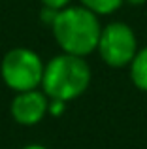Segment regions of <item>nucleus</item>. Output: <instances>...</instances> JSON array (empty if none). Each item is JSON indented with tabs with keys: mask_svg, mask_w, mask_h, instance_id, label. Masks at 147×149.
I'll list each match as a JSON object with an SVG mask.
<instances>
[{
	"mask_svg": "<svg viewBox=\"0 0 147 149\" xmlns=\"http://www.w3.org/2000/svg\"><path fill=\"white\" fill-rule=\"evenodd\" d=\"M49 26L62 53L77 55V57H87L94 53L102 34L100 15L81 4L59 10Z\"/></svg>",
	"mask_w": 147,
	"mask_h": 149,
	"instance_id": "f257e3e1",
	"label": "nucleus"
},
{
	"mask_svg": "<svg viewBox=\"0 0 147 149\" xmlns=\"http://www.w3.org/2000/svg\"><path fill=\"white\" fill-rule=\"evenodd\" d=\"M91 79L92 72L85 57L60 53L45 62L40 89L49 96V100L70 102L87 91Z\"/></svg>",
	"mask_w": 147,
	"mask_h": 149,
	"instance_id": "f03ea898",
	"label": "nucleus"
},
{
	"mask_svg": "<svg viewBox=\"0 0 147 149\" xmlns=\"http://www.w3.org/2000/svg\"><path fill=\"white\" fill-rule=\"evenodd\" d=\"M44 61L36 51L28 47H13L4 55L0 62V76L13 93L42 87Z\"/></svg>",
	"mask_w": 147,
	"mask_h": 149,
	"instance_id": "7ed1b4c3",
	"label": "nucleus"
},
{
	"mask_svg": "<svg viewBox=\"0 0 147 149\" xmlns=\"http://www.w3.org/2000/svg\"><path fill=\"white\" fill-rule=\"evenodd\" d=\"M138 38L130 25L123 21H113L102 26L96 51L100 58L111 68H125L132 62L138 53Z\"/></svg>",
	"mask_w": 147,
	"mask_h": 149,
	"instance_id": "20e7f679",
	"label": "nucleus"
},
{
	"mask_svg": "<svg viewBox=\"0 0 147 149\" xmlns=\"http://www.w3.org/2000/svg\"><path fill=\"white\" fill-rule=\"evenodd\" d=\"M49 96L42 89H30V91L15 93L10 106V113L15 123L23 127H34L42 123L44 117L49 113Z\"/></svg>",
	"mask_w": 147,
	"mask_h": 149,
	"instance_id": "39448f33",
	"label": "nucleus"
},
{
	"mask_svg": "<svg viewBox=\"0 0 147 149\" xmlns=\"http://www.w3.org/2000/svg\"><path fill=\"white\" fill-rule=\"evenodd\" d=\"M130 68V79L140 91L147 93V47L138 49L136 57L128 64Z\"/></svg>",
	"mask_w": 147,
	"mask_h": 149,
	"instance_id": "423d86ee",
	"label": "nucleus"
},
{
	"mask_svg": "<svg viewBox=\"0 0 147 149\" xmlns=\"http://www.w3.org/2000/svg\"><path fill=\"white\" fill-rule=\"evenodd\" d=\"M81 6L89 8L91 11H94L96 15H111L113 11H117L123 6V0H79Z\"/></svg>",
	"mask_w": 147,
	"mask_h": 149,
	"instance_id": "0eeeda50",
	"label": "nucleus"
},
{
	"mask_svg": "<svg viewBox=\"0 0 147 149\" xmlns=\"http://www.w3.org/2000/svg\"><path fill=\"white\" fill-rule=\"evenodd\" d=\"M42 2V6L44 8H49V10H62V8H66V6H70V2L72 0H40Z\"/></svg>",
	"mask_w": 147,
	"mask_h": 149,
	"instance_id": "6e6552de",
	"label": "nucleus"
},
{
	"mask_svg": "<svg viewBox=\"0 0 147 149\" xmlns=\"http://www.w3.org/2000/svg\"><path fill=\"white\" fill-rule=\"evenodd\" d=\"M21 149H47V147L42 146V143H28V146H23Z\"/></svg>",
	"mask_w": 147,
	"mask_h": 149,
	"instance_id": "1a4fd4ad",
	"label": "nucleus"
},
{
	"mask_svg": "<svg viewBox=\"0 0 147 149\" xmlns=\"http://www.w3.org/2000/svg\"><path fill=\"white\" fill-rule=\"evenodd\" d=\"M125 4H130V6H141V4H145L147 0H123Z\"/></svg>",
	"mask_w": 147,
	"mask_h": 149,
	"instance_id": "9d476101",
	"label": "nucleus"
}]
</instances>
